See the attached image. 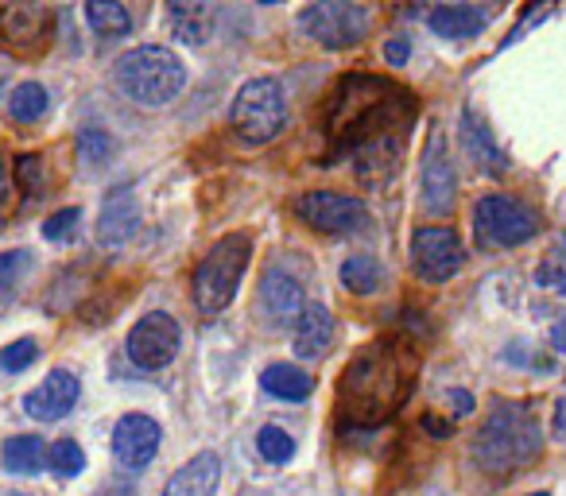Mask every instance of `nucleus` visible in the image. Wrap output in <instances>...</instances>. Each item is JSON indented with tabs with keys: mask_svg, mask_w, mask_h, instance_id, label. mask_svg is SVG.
<instances>
[{
	"mask_svg": "<svg viewBox=\"0 0 566 496\" xmlns=\"http://www.w3.org/2000/svg\"><path fill=\"white\" fill-rule=\"evenodd\" d=\"M416 353L400 338H380L349 357L338 380V411L354 426H377L400 411L416 388Z\"/></svg>",
	"mask_w": 566,
	"mask_h": 496,
	"instance_id": "f257e3e1",
	"label": "nucleus"
},
{
	"mask_svg": "<svg viewBox=\"0 0 566 496\" xmlns=\"http://www.w3.org/2000/svg\"><path fill=\"white\" fill-rule=\"evenodd\" d=\"M543 454V434L527 403H496L473 439V457L485 473L527 469Z\"/></svg>",
	"mask_w": 566,
	"mask_h": 496,
	"instance_id": "f03ea898",
	"label": "nucleus"
},
{
	"mask_svg": "<svg viewBox=\"0 0 566 496\" xmlns=\"http://www.w3.org/2000/svg\"><path fill=\"white\" fill-rule=\"evenodd\" d=\"M113 82H117V89L128 102L144 105V109H164L187 86V66L179 63L175 51L148 43V48H136L117 59Z\"/></svg>",
	"mask_w": 566,
	"mask_h": 496,
	"instance_id": "7ed1b4c3",
	"label": "nucleus"
},
{
	"mask_svg": "<svg viewBox=\"0 0 566 496\" xmlns=\"http://www.w3.org/2000/svg\"><path fill=\"white\" fill-rule=\"evenodd\" d=\"M252 261V241L244 233H229L213 244L202 256V264L195 268V307L202 315H221L233 303L237 287L244 279V268Z\"/></svg>",
	"mask_w": 566,
	"mask_h": 496,
	"instance_id": "20e7f679",
	"label": "nucleus"
},
{
	"mask_svg": "<svg viewBox=\"0 0 566 496\" xmlns=\"http://www.w3.org/2000/svg\"><path fill=\"white\" fill-rule=\"evenodd\" d=\"M229 125L244 144H268L287 125V102L275 78H252L241 86L229 109Z\"/></svg>",
	"mask_w": 566,
	"mask_h": 496,
	"instance_id": "39448f33",
	"label": "nucleus"
},
{
	"mask_svg": "<svg viewBox=\"0 0 566 496\" xmlns=\"http://www.w3.org/2000/svg\"><path fill=\"white\" fill-rule=\"evenodd\" d=\"M535 233H539V218L520 198L485 194L473 205V236H478V249H485V253L516 249V244L532 241Z\"/></svg>",
	"mask_w": 566,
	"mask_h": 496,
	"instance_id": "423d86ee",
	"label": "nucleus"
},
{
	"mask_svg": "<svg viewBox=\"0 0 566 496\" xmlns=\"http://www.w3.org/2000/svg\"><path fill=\"white\" fill-rule=\"evenodd\" d=\"M300 28L331 51L357 48L369 35V9L349 4V0H318L300 12Z\"/></svg>",
	"mask_w": 566,
	"mask_h": 496,
	"instance_id": "0eeeda50",
	"label": "nucleus"
},
{
	"mask_svg": "<svg viewBox=\"0 0 566 496\" xmlns=\"http://www.w3.org/2000/svg\"><path fill=\"white\" fill-rule=\"evenodd\" d=\"M465 249L450 225H423L411 233V268L427 284H447L462 272Z\"/></svg>",
	"mask_w": 566,
	"mask_h": 496,
	"instance_id": "6e6552de",
	"label": "nucleus"
},
{
	"mask_svg": "<svg viewBox=\"0 0 566 496\" xmlns=\"http://www.w3.org/2000/svg\"><path fill=\"white\" fill-rule=\"evenodd\" d=\"M182 346V330L167 310H151L140 323L128 330V361L140 365V369H167V365L179 357Z\"/></svg>",
	"mask_w": 566,
	"mask_h": 496,
	"instance_id": "1a4fd4ad",
	"label": "nucleus"
},
{
	"mask_svg": "<svg viewBox=\"0 0 566 496\" xmlns=\"http://www.w3.org/2000/svg\"><path fill=\"white\" fill-rule=\"evenodd\" d=\"M295 213L307 221L318 233H357V229L369 225V210L365 202L349 194H338V190H311L295 202Z\"/></svg>",
	"mask_w": 566,
	"mask_h": 496,
	"instance_id": "9d476101",
	"label": "nucleus"
},
{
	"mask_svg": "<svg viewBox=\"0 0 566 496\" xmlns=\"http://www.w3.org/2000/svg\"><path fill=\"white\" fill-rule=\"evenodd\" d=\"M419 194H423V205L431 213H450L458 198V175H454V159L447 151V140H442L439 128L427 133L423 144V163H419Z\"/></svg>",
	"mask_w": 566,
	"mask_h": 496,
	"instance_id": "9b49d317",
	"label": "nucleus"
},
{
	"mask_svg": "<svg viewBox=\"0 0 566 496\" xmlns=\"http://www.w3.org/2000/svg\"><path fill=\"white\" fill-rule=\"evenodd\" d=\"M55 12L43 4H4L0 9V48L17 51V55H40L51 40Z\"/></svg>",
	"mask_w": 566,
	"mask_h": 496,
	"instance_id": "f8f14e48",
	"label": "nucleus"
},
{
	"mask_svg": "<svg viewBox=\"0 0 566 496\" xmlns=\"http://www.w3.org/2000/svg\"><path fill=\"white\" fill-rule=\"evenodd\" d=\"M159 423L151 415H140V411H133V415H120L117 426H113V457H117L125 469H144V465H151V457H156L159 450Z\"/></svg>",
	"mask_w": 566,
	"mask_h": 496,
	"instance_id": "ddd939ff",
	"label": "nucleus"
},
{
	"mask_svg": "<svg viewBox=\"0 0 566 496\" xmlns=\"http://www.w3.org/2000/svg\"><path fill=\"white\" fill-rule=\"evenodd\" d=\"M78 395H82L78 377L66 369H55V372H48V380H43L40 388H32V392L24 395V411L32 419H40V423H59V419H66L74 411Z\"/></svg>",
	"mask_w": 566,
	"mask_h": 496,
	"instance_id": "4468645a",
	"label": "nucleus"
},
{
	"mask_svg": "<svg viewBox=\"0 0 566 496\" xmlns=\"http://www.w3.org/2000/svg\"><path fill=\"white\" fill-rule=\"evenodd\" d=\"M256 307L272 326H292V323H300L307 299H303L300 279L287 276V272H280V268H272V272H264V279H260Z\"/></svg>",
	"mask_w": 566,
	"mask_h": 496,
	"instance_id": "2eb2a0df",
	"label": "nucleus"
},
{
	"mask_svg": "<svg viewBox=\"0 0 566 496\" xmlns=\"http://www.w3.org/2000/svg\"><path fill=\"white\" fill-rule=\"evenodd\" d=\"M140 229V205H136L133 187H117L102 205V218H97V241L105 249H120V244L133 241V233Z\"/></svg>",
	"mask_w": 566,
	"mask_h": 496,
	"instance_id": "dca6fc26",
	"label": "nucleus"
},
{
	"mask_svg": "<svg viewBox=\"0 0 566 496\" xmlns=\"http://www.w3.org/2000/svg\"><path fill=\"white\" fill-rule=\"evenodd\" d=\"M462 148H465V156L473 159L478 171L493 175V179H501V175L509 171V156H504L501 144H496L493 133H489V125L470 109V105L462 109Z\"/></svg>",
	"mask_w": 566,
	"mask_h": 496,
	"instance_id": "f3484780",
	"label": "nucleus"
},
{
	"mask_svg": "<svg viewBox=\"0 0 566 496\" xmlns=\"http://www.w3.org/2000/svg\"><path fill=\"white\" fill-rule=\"evenodd\" d=\"M493 17L496 9H478V4H439L427 12V24L442 40H470V35L485 32Z\"/></svg>",
	"mask_w": 566,
	"mask_h": 496,
	"instance_id": "a211bd4d",
	"label": "nucleus"
},
{
	"mask_svg": "<svg viewBox=\"0 0 566 496\" xmlns=\"http://www.w3.org/2000/svg\"><path fill=\"white\" fill-rule=\"evenodd\" d=\"M221 485V457L202 450L198 457H190L171 481H167L164 496H213Z\"/></svg>",
	"mask_w": 566,
	"mask_h": 496,
	"instance_id": "6ab92c4d",
	"label": "nucleus"
},
{
	"mask_svg": "<svg viewBox=\"0 0 566 496\" xmlns=\"http://www.w3.org/2000/svg\"><path fill=\"white\" fill-rule=\"evenodd\" d=\"M167 28L187 48H202L213 35V9L202 0H175V4H167Z\"/></svg>",
	"mask_w": 566,
	"mask_h": 496,
	"instance_id": "aec40b11",
	"label": "nucleus"
},
{
	"mask_svg": "<svg viewBox=\"0 0 566 496\" xmlns=\"http://www.w3.org/2000/svg\"><path fill=\"white\" fill-rule=\"evenodd\" d=\"M334 341V315L331 307H323V303H307L300 315V323H295V353L303 357V361H315V357H323L326 349H331Z\"/></svg>",
	"mask_w": 566,
	"mask_h": 496,
	"instance_id": "412c9836",
	"label": "nucleus"
},
{
	"mask_svg": "<svg viewBox=\"0 0 566 496\" xmlns=\"http://www.w3.org/2000/svg\"><path fill=\"white\" fill-rule=\"evenodd\" d=\"M260 388H264L268 395H275V400L300 403L315 392V380L303 369H295V365H268V369L260 372Z\"/></svg>",
	"mask_w": 566,
	"mask_h": 496,
	"instance_id": "4be33fe9",
	"label": "nucleus"
},
{
	"mask_svg": "<svg viewBox=\"0 0 566 496\" xmlns=\"http://www.w3.org/2000/svg\"><path fill=\"white\" fill-rule=\"evenodd\" d=\"M0 462L9 473H28L32 477V473H40L48 465V446H43L40 434H17V439L0 446Z\"/></svg>",
	"mask_w": 566,
	"mask_h": 496,
	"instance_id": "5701e85b",
	"label": "nucleus"
},
{
	"mask_svg": "<svg viewBox=\"0 0 566 496\" xmlns=\"http://www.w3.org/2000/svg\"><path fill=\"white\" fill-rule=\"evenodd\" d=\"M86 20L102 40H125V35L133 32V17H128L120 4H113V0H90Z\"/></svg>",
	"mask_w": 566,
	"mask_h": 496,
	"instance_id": "b1692460",
	"label": "nucleus"
},
{
	"mask_svg": "<svg viewBox=\"0 0 566 496\" xmlns=\"http://www.w3.org/2000/svg\"><path fill=\"white\" fill-rule=\"evenodd\" d=\"M380 284H385V268H380L373 256L357 253L349 256L346 264H342V287L354 295H377Z\"/></svg>",
	"mask_w": 566,
	"mask_h": 496,
	"instance_id": "393cba45",
	"label": "nucleus"
},
{
	"mask_svg": "<svg viewBox=\"0 0 566 496\" xmlns=\"http://www.w3.org/2000/svg\"><path fill=\"white\" fill-rule=\"evenodd\" d=\"M48 105H51V97L40 82H24V86H17L9 97V113H12V120H20V125H35V120L48 113Z\"/></svg>",
	"mask_w": 566,
	"mask_h": 496,
	"instance_id": "a878e982",
	"label": "nucleus"
},
{
	"mask_svg": "<svg viewBox=\"0 0 566 496\" xmlns=\"http://www.w3.org/2000/svg\"><path fill=\"white\" fill-rule=\"evenodd\" d=\"M256 450H260V457L264 462H272V465H283V462H292V454H295V439L287 431H280V426H260V434H256Z\"/></svg>",
	"mask_w": 566,
	"mask_h": 496,
	"instance_id": "bb28decb",
	"label": "nucleus"
},
{
	"mask_svg": "<svg viewBox=\"0 0 566 496\" xmlns=\"http://www.w3.org/2000/svg\"><path fill=\"white\" fill-rule=\"evenodd\" d=\"M48 465L59 473V477H78L86 469V454L74 439H59L55 446L48 450Z\"/></svg>",
	"mask_w": 566,
	"mask_h": 496,
	"instance_id": "cd10ccee",
	"label": "nucleus"
},
{
	"mask_svg": "<svg viewBox=\"0 0 566 496\" xmlns=\"http://www.w3.org/2000/svg\"><path fill=\"white\" fill-rule=\"evenodd\" d=\"M35 357H40V346H35L32 338H20V341H12V346L0 349V369L24 372L28 365H35Z\"/></svg>",
	"mask_w": 566,
	"mask_h": 496,
	"instance_id": "c85d7f7f",
	"label": "nucleus"
},
{
	"mask_svg": "<svg viewBox=\"0 0 566 496\" xmlns=\"http://www.w3.org/2000/svg\"><path fill=\"white\" fill-rule=\"evenodd\" d=\"M32 268V253L28 249H12V253H0V292H9L24 279V272Z\"/></svg>",
	"mask_w": 566,
	"mask_h": 496,
	"instance_id": "c756f323",
	"label": "nucleus"
},
{
	"mask_svg": "<svg viewBox=\"0 0 566 496\" xmlns=\"http://www.w3.org/2000/svg\"><path fill=\"white\" fill-rule=\"evenodd\" d=\"M78 156L82 163H109L113 156V140L105 133H97V128H86V133L78 136Z\"/></svg>",
	"mask_w": 566,
	"mask_h": 496,
	"instance_id": "7c9ffc66",
	"label": "nucleus"
},
{
	"mask_svg": "<svg viewBox=\"0 0 566 496\" xmlns=\"http://www.w3.org/2000/svg\"><path fill=\"white\" fill-rule=\"evenodd\" d=\"M78 221H82L78 205H66V210L51 213V218L43 221V236H48V241H71V236L78 233Z\"/></svg>",
	"mask_w": 566,
	"mask_h": 496,
	"instance_id": "2f4dec72",
	"label": "nucleus"
},
{
	"mask_svg": "<svg viewBox=\"0 0 566 496\" xmlns=\"http://www.w3.org/2000/svg\"><path fill=\"white\" fill-rule=\"evenodd\" d=\"M17 179L24 187V194H43L48 190V179H43V156H20L17 159Z\"/></svg>",
	"mask_w": 566,
	"mask_h": 496,
	"instance_id": "473e14b6",
	"label": "nucleus"
},
{
	"mask_svg": "<svg viewBox=\"0 0 566 496\" xmlns=\"http://www.w3.org/2000/svg\"><path fill=\"white\" fill-rule=\"evenodd\" d=\"M535 284H539V287H551V292L563 295V292H566V272H563V268H555V264H543V268L535 272Z\"/></svg>",
	"mask_w": 566,
	"mask_h": 496,
	"instance_id": "72a5a7b5",
	"label": "nucleus"
},
{
	"mask_svg": "<svg viewBox=\"0 0 566 496\" xmlns=\"http://www.w3.org/2000/svg\"><path fill=\"white\" fill-rule=\"evenodd\" d=\"M447 403H450V411H454V415H470V411H473V395L465 392V388H450Z\"/></svg>",
	"mask_w": 566,
	"mask_h": 496,
	"instance_id": "f704fd0d",
	"label": "nucleus"
},
{
	"mask_svg": "<svg viewBox=\"0 0 566 496\" xmlns=\"http://www.w3.org/2000/svg\"><path fill=\"white\" fill-rule=\"evenodd\" d=\"M385 59H388L392 66L408 63V43H403V40H388V43H385Z\"/></svg>",
	"mask_w": 566,
	"mask_h": 496,
	"instance_id": "c9c22d12",
	"label": "nucleus"
},
{
	"mask_svg": "<svg viewBox=\"0 0 566 496\" xmlns=\"http://www.w3.org/2000/svg\"><path fill=\"white\" fill-rule=\"evenodd\" d=\"M423 431H431V439H450V434H454V426L442 423L439 415H423Z\"/></svg>",
	"mask_w": 566,
	"mask_h": 496,
	"instance_id": "e433bc0d",
	"label": "nucleus"
},
{
	"mask_svg": "<svg viewBox=\"0 0 566 496\" xmlns=\"http://www.w3.org/2000/svg\"><path fill=\"white\" fill-rule=\"evenodd\" d=\"M551 426H555L558 439H566V392L558 395V403H555V419H551Z\"/></svg>",
	"mask_w": 566,
	"mask_h": 496,
	"instance_id": "4c0bfd02",
	"label": "nucleus"
},
{
	"mask_svg": "<svg viewBox=\"0 0 566 496\" xmlns=\"http://www.w3.org/2000/svg\"><path fill=\"white\" fill-rule=\"evenodd\" d=\"M551 346H555L558 353H566V315L555 318V326H551Z\"/></svg>",
	"mask_w": 566,
	"mask_h": 496,
	"instance_id": "58836bf2",
	"label": "nucleus"
},
{
	"mask_svg": "<svg viewBox=\"0 0 566 496\" xmlns=\"http://www.w3.org/2000/svg\"><path fill=\"white\" fill-rule=\"evenodd\" d=\"M4 194H9V167H4V156H0V205H4Z\"/></svg>",
	"mask_w": 566,
	"mask_h": 496,
	"instance_id": "ea45409f",
	"label": "nucleus"
},
{
	"mask_svg": "<svg viewBox=\"0 0 566 496\" xmlns=\"http://www.w3.org/2000/svg\"><path fill=\"white\" fill-rule=\"evenodd\" d=\"M97 496H133V488H109V493H97Z\"/></svg>",
	"mask_w": 566,
	"mask_h": 496,
	"instance_id": "a19ab883",
	"label": "nucleus"
},
{
	"mask_svg": "<svg viewBox=\"0 0 566 496\" xmlns=\"http://www.w3.org/2000/svg\"><path fill=\"white\" fill-rule=\"evenodd\" d=\"M532 496H551V493H532Z\"/></svg>",
	"mask_w": 566,
	"mask_h": 496,
	"instance_id": "79ce46f5",
	"label": "nucleus"
},
{
	"mask_svg": "<svg viewBox=\"0 0 566 496\" xmlns=\"http://www.w3.org/2000/svg\"><path fill=\"white\" fill-rule=\"evenodd\" d=\"M563 244H566V233H563Z\"/></svg>",
	"mask_w": 566,
	"mask_h": 496,
	"instance_id": "37998d69",
	"label": "nucleus"
},
{
	"mask_svg": "<svg viewBox=\"0 0 566 496\" xmlns=\"http://www.w3.org/2000/svg\"><path fill=\"white\" fill-rule=\"evenodd\" d=\"M12 496H20V493H12Z\"/></svg>",
	"mask_w": 566,
	"mask_h": 496,
	"instance_id": "c03bdc74",
	"label": "nucleus"
}]
</instances>
